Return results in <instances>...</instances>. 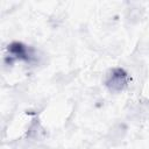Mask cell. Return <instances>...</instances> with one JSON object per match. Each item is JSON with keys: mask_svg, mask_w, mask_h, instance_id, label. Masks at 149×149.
Returning <instances> with one entry per match:
<instances>
[{"mask_svg": "<svg viewBox=\"0 0 149 149\" xmlns=\"http://www.w3.org/2000/svg\"><path fill=\"white\" fill-rule=\"evenodd\" d=\"M126 133V128L123 125H118L113 129H111V137L112 140H121Z\"/></svg>", "mask_w": 149, "mask_h": 149, "instance_id": "3957f363", "label": "cell"}, {"mask_svg": "<svg viewBox=\"0 0 149 149\" xmlns=\"http://www.w3.org/2000/svg\"><path fill=\"white\" fill-rule=\"evenodd\" d=\"M128 83V76L122 69H113L107 76L106 86L113 92L122 91Z\"/></svg>", "mask_w": 149, "mask_h": 149, "instance_id": "6da1fadb", "label": "cell"}, {"mask_svg": "<svg viewBox=\"0 0 149 149\" xmlns=\"http://www.w3.org/2000/svg\"><path fill=\"white\" fill-rule=\"evenodd\" d=\"M27 136L34 141H42L43 137L45 136V132L37 120H34L33 123L30 125L28 133H27Z\"/></svg>", "mask_w": 149, "mask_h": 149, "instance_id": "7a4b0ae2", "label": "cell"}]
</instances>
